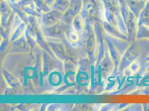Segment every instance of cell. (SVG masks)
<instances>
[{"label":"cell","instance_id":"cell-3","mask_svg":"<svg viewBox=\"0 0 149 111\" xmlns=\"http://www.w3.org/2000/svg\"><path fill=\"white\" fill-rule=\"evenodd\" d=\"M137 19L138 27L144 26L149 28V1H146L145 6L140 13Z\"/></svg>","mask_w":149,"mask_h":111},{"label":"cell","instance_id":"cell-2","mask_svg":"<svg viewBox=\"0 0 149 111\" xmlns=\"http://www.w3.org/2000/svg\"><path fill=\"white\" fill-rule=\"evenodd\" d=\"M128 19V31L129 34L132 38L137 36V33L138 30V19L134 13L130 11L129 13Z\"/></svg>","mask_w":149,"mask_h":111},{"label":"cell","instance_id":"cell-5","mask_svg":"<svg viewBox=\"0 0 149 111\" xmlns=\"http://www.w3.org/2000/svg\"><path fill=\"white\" fill-rule=\"evenodd\" d=\"M136 37L149 39V28L144 26L138 27Z\"/></svg>","mask_w":149,"mask_h":111},{"label":"cell","instance_id":"cell-9","mask_svg":"<svg viewBox=\"0 0 149 111\" xmlns=\"http://www.w3.org/2000/svg\"><path fill=\"white\" fill-rule=\"evenodd\" d=\"M146 61L147 62H149V55L146 57Z\"/></svg>","mask_w":149,"mask_h":111},{"label":"cell","instance_id":"cell-1","mask_svg":"<svg viewBox=\"0 0 149 111\" xmlns=\"http://www.w3.org/2000/svg\"><path fill=\"white\" fill-rule=\"evenodd\" d=\"M141 51L139 44L135 42L130 46L125 56V66L128 67L139 56Z\"/></svg>","mask_w":149,"mask_h":111},{"label":"cell","instance_id":"cell-10","mask_svg":"<svg viewBox=\"0 0 149 111\" xmlns=\"http://www.w3.org/2000/svg\"><path fill=\"white\" fill-rule=\"evenodd\" d=\"M144 1H149V0H144Z\"/></svg>","mask_w":149,"mask_h":111},{"label":"cell","instance_id":"cell-7","mask_svg":"<svg viewBox=\"0 0 149 111\" xmlns=\"http://www.w3.org/2000/svg\"><path fill=\"white\" fill-rule=\"evenodd\" d=\"M143 108L145 111H149V104L143 105Z\"/></svg>","mask_w":149,"mask_h":111},{"label":"cell","instance_id":"cell-8","mask_svg":"<svg viewBox=\"0 0 149 111\" xmlns=\"http://www.w3.org/2000/svg\"><path fill=\"white\" fill-rule=\"evenodd\" d=\"M146 71L149 72V62H148V64L146 65Z\"/></svg>","mask_w":149,"mask_h":111},{"label":"cell","instance_id":"cell-6","mask_svg":"<svg viewBox=\"0 0 149 111\" xmlns=\"http://www.w3.org/2000/svg\"><path fill=\"white\" fill-rule=\"evenodd\" d=\"M129 67H130L131 72L132 74H136L140 69L141 65H140V62L136 61H134V62H132L131 63Z\"/></svg>","mask_w":149,"mask_h":111},{"label":"cell","instance_id":"cell-4","mask_svg":"<svg viewBox=\"0 0 149 111\" xmlns=\"http://www.w3.org/2000/svg\"><path fill=\"white\" fill-rule=\"evenodd\" d=\"M146 2V1L144 0H131L130 1V10L137 19H138L140 13L145 6Z\"/></svg>","mask_w":149,"mask_h":111}]
</instances>
